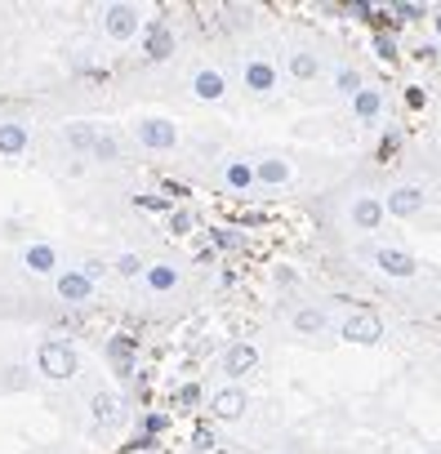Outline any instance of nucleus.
<instances>
[{
    "label": "nucleus",
    "instance_id": "obj_20",
    "mask_svg": "<svg viewBox=\"0 0 441 454\" xmlns=\"http://www.w3.org/2000/svg\"><path fill=\"white\" fill-rule=\"evenodd\" d=\"M286 76L299 81V85H308V81L321 76V59L308 54V50H290V54H286Z\"/></svg>",
    "mask_w": 441,
    "mask_h": 454
},
{
    "label": "nucleus",
    "instance_id": "obj_18",
    "mask_svg": "<svg viewBox=\"0 0 441 454\" xmlns=\"http://www.w3.org/2000/svg\"><path fill=\"white\" fill-rule=\"evenodd\" d=\"M23 268L36 272V277H59V250L50 241H36V246L23 250Z\"/></svg>",
    "mask_w": 441,
    "mask_h": 454
},
{
    "label": "nucleus",
    "instance_id": "obj_35",
    "mask_svg": "<svg viewBox=\"0 0 441 454\" xmlns=\"http://www.w3.org/2000/svg\"><path fill=\"white\" fill-rule=\"evenodd\" d=\"M169 227H174V232H192V214L187 209H174L169 214Z\"/></svg>",
    "mask_w": 441,
    "mask_h": 454
},
{
    "label": "nucleus",
    "instance_id": "obj_13",
    "mask_svg": "<svg viewBox=\"0 0 441 454\" xmlns=\"http://www.w3.org/2000/svg\"><path fill=\"white\" fill-rule=\"evenodd\" d=\"M107 365H112L121 379H134V370H138V339L112 334V339H107Z\"/></svg>",
    "mask_w": 441,
    "mask_h": 454
},
{
    "label": "nucleus",
    "instance_id": "obj_37",
    "mask_svg": "<svg viewBox=\"0 0 441 454\" xmlns=\"http://www.w3.org/2000/svg\"><path fill=\"white\" fill-rule=\"evenodd\" d=\"M81 272H85L90 281H98V277H103V263H98V259H85V263H81Z\"/></svg>",
    "mask_w": 441,
    "mask_h": 454
},
{
    "label": "nucleus",
    "instance_id": "obj_15",
    "mask_svg": "<svg viewBox=\"0 0 441 454\" xmlns=\"http://www.w3.org/2000/svg\"><path fill=\"white\" fill-rule=\"evenodd\" d=\"M218 365H224V374L237 383V379H246V374H255V370H259V348H255V343H232Z\"/></svg>",
    "mask_w": 441,
    "mask_h": 454
},
{
    "label": "nucleus",
    "instance_id": "obj_39",
    "mask_svg": "<svg viewBox=\"0 0 441 454\" xmlns=\"http://www.w3.org/2000/svg\"><path fill=\"white\" fill-rule=\"evenodd\" d=\"M432 36H437V41H441V10H437V14H432Z\"/></svg>",
    "mask_w": 441,
    "mask_h": 454
},
{
    "label": "nucleus",
    "instance_id": "obj_16",
    "mask_svg": "<svg viewBox=\"0 0 441 454\" xmlns=\"http://www.w3.org/2000/svg\"><path fill=\"white\" fill-rule=\"evenodd\" d=\"M383 112H388V98H383L379 85H366V90L352 98V121H357V125H379Z\"/></svg>",
    "mask_w": 441,
    "mask_h": 454
},
{
    "label": "nucleus",
    "instance_id": "obj_5",
    "mask_svg": "<svg viewBox=\"0 0 441 454\" xmlns=\"http://www.w3.org/2000/svg\"><path fill=\"white\" fill-rule=\"evenodd\" d=\"M36 370L45 374V379H72L76 374V352H72V343H63V339H45L41 348H36Z\"/></svg>",
    "mask_w": 441,
    "mask_h": 454
},
{
    "label": "nucleus",
    "instance_id": "obj_1",
    "mask_svg": "<svg viewBox=\"0 0 441 454\" xmlns=\"http://www.w3.org/2000/svg\"><path fill=\"white\" fill-rule=\"evenodd\" d=\"M383 218H388V205H383L379 192H357L348 200V227H352V232L370 237V232H379V227H383Z\"/></svg>",
    "mask_w": 441,
    "mask_h": 454
},
{
    "label": "nucleus",
    "instance_id": "obj_6",
    "mask_svg": "<svg viewBox=\"0 0 441 454\" xmlns=\"http://www.w3.org/2000/svg\"><path fill=\"white\" fill-rule=\"evenodd\" d=\"M205 410H209V419L214 423H241L246 419V410H250V396H246V387H237V383H224L209 401H205Z\"/></svg>",
    "mask_w": 441,
    "mask_h": 454
},
{
    "label": "nucleus",
    "instance_id": "obj_25",
    "mask_svg": "<svg viewBox=\"0 0 441 454\" xmlns=\"http://www.w3.org/2000/svg\"><path fill=\"white\" fill-rule=\"evenodd\" d=\"M335 90L352 103V98L366 90V81H361V72H357V67H348V63H343V67H335Z\"/></svg>",
    "mask_w": 441,
    "mask_h": 454
},
{
    "label": "nucleus",
    "instance_id": "obj_30",
    "mask_svg": "<svg viewBox=\"0 0 441 454\" xmlns=\"http://www.w3.org/2000/svg\"><path fill=\"white\" fill-rule=\"evenodd\" d=\"M370 45H374V54H379L383 63H392V59H397V41H392L388 32H379V36H370Z\"/></svg>",
    "mask_w": 441,
    "mask_h": 454
},
{
    "label": "nucleus",
    "instance_id": "obj_17",
    "mask_svg": "<svg viewBox=\"0 0 441 454\" xmlns=\"http://www.w3.org/2000/svg\"><path fill=\"white\" fill-rule=\"evenodd\" d=\"M255 178H259V187H290L295 165L281 160V156H264V160H255Z\"/></svg>",
    "mask_w": 441,
    "mask_h": 454
},
{
    "label": "nucleus",
    "instance_id": "obj_32",
    "mask_svg": "<svg viewBox=\"0 0 441 454\" xmlns=\"http://www.w3.org/2000/svg\"><path fill=\"white\" fill-rule=\"evenodd\" d=\"M116 156H121L116 138H112V134H103V138H98V147H94V160H116Z\"/></svg>",
    "mask_w": 441,
    "mask_h": 454
},
{
    "label": "nucleus",
    "instance_id": "obj_29",
    "mask_svg": "<svg viewBox=\"0 0 441 454\" xmlns=\"http://www.w3.org/2000/svg\"><path fill=\"white\" fill-rule=\"evenodd\" d=\"M214 246H218V250H241L246 237L237 232V227H218V232H214Z\"/></svg>",
    "mask_w": 441,
    "mask_h": 454
},
{
    "label": "nucleus",
    "instance_id": "obj_8",
    "mask_svg": "<svg viewBox=\"0 0 441 454\" xmlns=\"http://www.w3.org/2000/svg\"><path fill=\"white\" fill-rule=\"evenodd\" d=\"M134 138L147 152H169L178 143V125L169 116H143V121H134Z\"/></svg>",
    "mask_w": 441,
    "mask_h": 454
},
{
    "label": "nucleus",
    "instance_id": "obj_27",
    "mask_svg": "<svg viewBox=\"0 0 441 454\" xmlns=\"http://www.w3.org/2000/svg\"><path fill=\"white\" fill-rule=\"evenodd\" d=\"M112 272L116 277H125V281H143V272H147V263H143V254H134V250H125L116 263H112Z\"/></svg>",
    "mask_w": 441,
    "mask_h": 454
},
{
    "label": "nucleus",
    "instance_id": "obj_3",
    "mask_svg": "<svg viewBox=\"0 0 441 454\" xmlns=\"http://www.w3.org/2000/svg\"><path fill=\"white\" fill-rule=\"evenodd\" d=\"M383 205H388V218L410 223V218H419V214L428 209V192H423L419 183H392V187L383 192Z\"/></svg>",
    "mask_w": 441,
    "mask_h": 454
},
{
    "label": "nucleus",
    "instance_id": "obj_2",
    "mask_svg": "<svg viewBox=\"0 0 441 454\" xmlns=\"http://www.w3.org/2000/svg\"><path fill=\"white\" fill-rule=\"evenodd\" d=\"M241 85H246V94H255V98H272L277 85H281V72H277V63H272L268 54H250V59L241 63Z\"/></svg>",
    "mask_w": 441,
    "mask_h": 454
},
{
    "label": "nucleus",
    "instance_id": "obj_9",
    "mask_svg": "<svg viewBox=\"0 0 441 454\" xmlns=\"http://www.w3.org/2000/svg\"><path fill=\"white\" fill-rule=\"evenodd\" d=\"M103 32L112 36V41H134V36H143V19H138V10L134 5H107L103 10Z\"/></svg>",
    "mask_w": 441,
    "mask_h": 454
},
{
    "label": "nucleus",
    "instance_id": "obj_38",
    "mask_svg": "<svg viewBox=\"0 0 441 454\" xmlns=\"http://www.w3.org/2000/svg\"><path fill=\"white\" fill-rule=\"evenodd\" d=\"M295 281H299V277H295L290 268H277V286H295Z\"/></svg>",
    "mask_w": 441,
    "mask_h": 454
},
{
    "label": "nucleus",
    "instance_id": "obj_19",
    "mask_svg": "<svg viewBox=\"0 0 441 454\" xmlns=\"http://www.w3.org/2000/svg\"><path fill=\"white\" fill-rule=\"evenodd\" d=\"M178 281H183V272L174 263H147V272H143V290L147 294H174Z\"/></svg>",
    "mask_w": 441,
    "mask_h": 454
},
{
    "label": "nucleus",
    "instance_id": "obj_36",
    "mask_svg": "<svg viewBox=\"0 0 441 454\" xmlns=\"http://www.w3.org/2000/svg\"><path fill=\"white\" fill-rule=\"evenodd\" d=\"M406 103H410V107L419 112V107H423L428 98H423V90H419V85H410V90H406Z\"/></svg>",
    "mask_w": 441,
    "mask_h": 454
},
{
    "label": "nucleus",
    "instance_id": "obj_4",
    "mask_svg": "<svg viewBox=\"0 0 441 454\" xmlns=\"http://www.w3.org/2000/svg\"><path fill=\"white\" fill-rule=\"evenodd\" d=\"M366 259L374 263V272H383V277H392V281H414V277H419L414 254H406L401 246H370Z\"/></svg>",
    "mask_w": 441,
    "mask_h": 454
},
{
    "label": "nucleus",
    "instance_id": "obj_23",
    "mask_svg": "<svg viewBox=\"0 0 441 454\" xmlns=\"http://www.w3.org/2000/svg\"><path fill=\"white\" fill-rule=\"evenodd\" d=\"M290 325H295V334H326L330 330V312L326 308H299L290 317Z\"/></svg>",
    "mask_w": 441,
    "mask_h": 454
},
{
    "label": "nucleus",
    "instance_id": "obj_11",
    "mask_svg": "<svg viewBox=\"0 0 441 454\" xmlns=\"http://www.w3.org/2000/svg\"><path fill=\"white\" fill-rule=\"evenodd\" d=\"M187 90H192L196 103H218V98L228 94V76L218 72V67H196V72L187 76Z\"/></svg>",
    "mask_w": 441,
    "mask_h": 454
},
{
    "label": "nucleus",
    "instance_id": "obj_28",
    "mask_svg": "<svg viewBox=\"0 0 441 454\" xmlns=\"http://www.w3.org/2000/svg\"><path fill=\"white\" fill-rule=\"evenodd\" d=\"M388 14H392V23H419V19H428V10L419 5V0H397V5H388Z\"/></svg>",
    "mask_w": 441,
    "mask_h": 454
},
{
    "label": "nucleus",
    "instance_id": "obj_22",
    "mask_svg": "<svg viewBox=\"0 0 441 454\" xmlns=\"http://www.w3.org/2000/svg\"><path fill=\"white\" fill-rule=\"evenodd\" d=\"M28 143H32V134L23 121H0V156H23Z\"/></svg>",
    "mask_w": 441,
    "mask_h": 454
},
{
    "label": "nucleus",
    "instance_id": "obj_14",
    "mask_svg": "<svg viewBox=\"0 0 441 454\" xmlns=\"http://www.w3.org/2000/svg\"><path fill=\"white\" fill-rule=\"evenodd\" d=\"M218 183H224L228 192H255L259 178H255V160L246 156H228L224 165H218Z\"/></svg>",
    "mask_w": 441,
    "mask_h": 454
},
{
    "label": "nucleus",
    "instance_id": "obj_21",
    "mask_svg": "<svg viewBox=\"0 0 441 454\" xmlns=\"http://www.w3.org/2000/svg\"><path fill=\"white\" fill-rule=\"evenodd\" d=\"M63 138H67V147H72V152H81V156H94V147H98L103 129H98V125H90V121H72V125L63 129Z\"/></svg>",
    "mask_w": 441,
    "mask_h": 454
},
{
    "label": "nucleus",
    "instance_id": "obj_12",
    "mask_svg": "<svg viewBox=\"0 0 441 454\" xmlns=\"http://www.w3.org/2000/svg\"><path fill=\"white\" fill-rule=\"evenodd\" d=\"M54 290H59V299H63V303H72V308H81V303H90V299H94V281H90L81 268L59 272V277H54Z\"/></svg>",
    "mask_w": 441,
    "mask_h": 454
},
{
    "label": "nucleus",
    "instance_id": "obj_40",
    "mask_svg": "<svg viewBox=\"0 0 441 454\" xmlns=\"http://www.w3.org/2000/svg\"><path fill=\"white\" fill-rule=\"evenodd\" d=\"M423 454H441V445H432V450H423Z\"/></svg>",
    "mask_w": 441,
    "mask_h": 454
},
{
    "label": "nucleus",
    "instance_id": "obj_31",
    "mask_svg": "<svg viewBox=\"0 0 441 454\" xmlns=\"http://www.w3.org/2000/svg\"><path fill=\"white\" fill-rule=\"evenodd\" d=\"M339 14H352L357 23H370V19H374V5H366V0H352V5H339Z\"/></svg>",
    "mask_w": 441,
    "mask_h": 454
},
{
    "label": "nucleus",
    "instance_id": "obj_33",
    "mask_svg": "<svg viewBox=\"0 0 441 454\" xmlns=\"http://www.w3.org/2000/svg\"><path fill=\"white\" fill-rule=\"evenodd\" d=\"M23 374H28L23 365H10V370H5V379H0V387H23V383H28Z\"/></svg>",
    "mask_w": 441,
    "mask_h": 454
},
{
    "label": "nucleus",
    "instance_id": "obj_34",
    "mask_svg": "<svg viewBox=\"0 0 441 454\" xmlns=\"http://www.w3.org/2000/svg\"><path fill=\"white\" fill-rule=\"evenodd\" d=\"M192 450H214V432L209 427H196L192 432Z\"/></svg>",
    "mask_w": 441,
    "mask_h": 454
},
{
    "label": "nucleus",
    "instance_id": "obj_10",
    "mask_svg": "<svg viewBox=\"0 0 441 454\" xmlns=\"http://www.w3.org/2000/svg\"><path fill=\"white\" fill-rule=\"evenodd\" d=\"M143 54H147L152 63L174 59V27H169L165 19H147V23H143Z\"/></svg>",
    "mask_w": 441,
    "mask_h": 454
},
{
    "label": "nucleus",
    "instance_id": "obj_7",
    "mask_svg": "<svg viewBox=\"0 0 441 454\" xmlns=\"http://www.w3.org/2000/svg\"><path fill=\"white\" fill-rule=\"evenodd\" d=\"M339 339H343V343H357V348H374V343L383 339V321H379L374 312L357 308V312H348V317L339 321Z\"/></svg>",
    "mask_w": 441,
    "mask_h": 454
},
{
    "label": "nucleus",
    "instance_id": "obj_24",
    "mask_svg": "<svg viewBox=\"0 0 441 454\" xmlns=\"http://www.w3.org/2000/svg\"><path fill=\"white\" fill-rule=\"evenodd\" d=\"M90 410H94V423H98V427H112V423L121 419V401H116L112 392H94Z\"/></svg>",
    "mask_w": 441,
    "mask_h": 454
},
{
    "label": "nucleus",
    "instance_id": "obj_26",
    "mask_svg": "<svg viewBox=\"0 0 441 454\" xmlns=\"http://www.w3.org/2000/svg\"><path fill=\"white\" fill-rule=\"evenodd\" d=\"M205 405V392H201V383L196 379H187V383H178V392H174V410H201Z\"/></svg>",
    "mask_w": 441,
    "mask_h": 454
}]
</instances>
